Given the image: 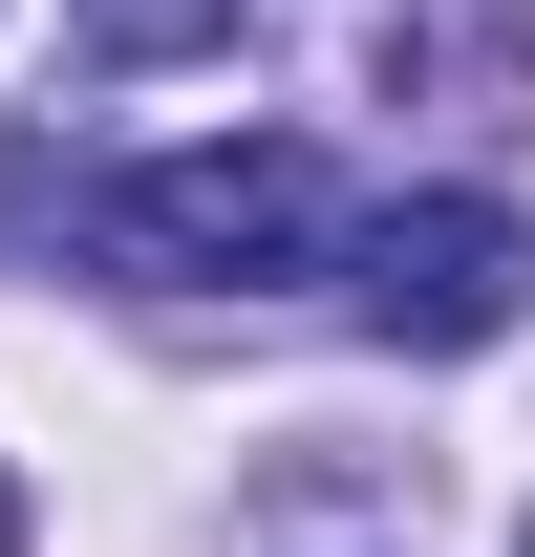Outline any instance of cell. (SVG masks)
Returning <instances> with one entry per match:
<instances>
[{
  "label": "cell",
  "mask_w": 535,
  "mask_h": 557,
  "mask_svg": "<svg viewBox=\"0 0 535 557\" xmlns=\"http://www.w3.org/2000/svg\"><path fill=\"white\" fill-rule=\"evenodd\" d=\"M108 278H172V300H258V278L322 258V150L300 129H214V150H150L129 194L86 214Z\"/></svg>",
  "instance_id": "cell-1"
},
{
  "label": "cell",
  "mask_w": 535,
  "mask_h": 557,
  "mask_svg": "<svg viewBox=\"0 0 535 557\" xmlns=\"http://www.w3.org/2000/svg\"><path fill=\"white\" fill-rule=\"evenodd\" d=\"M343 300H364L407 364H471V344H514L535 236H514L493 194H407V214H364V278H343Z\"/></svg>",
  "instance_id": "cell-2"
},
{
  "label": "cell",
  "mask_w": 535,
  "mask_h": 557,
  "mask_svg": "<svg viewBox=\"0 0 535 557\" xmlns=\"http://www.w3.org/2000/svg\"><path fill=\"white\" fill-rule=\"evenodd\" d=\"M343 65L407 108H514L535 86V0H343Z\"/></svg>",
  "instance_id": "cell-3"
},
{
  "label": "cell",
  "mask_w": 535,
  "mask_h": 557,
  "mask_svg": "<svg viewBox=\"0 0 535 557\" xmlns=\"http://www.w3.org/2000/svg\"><path fill=\"white\" fill-rule=\"evenodd\" d=\"M86 44L108 65H194V44H236V0H86Z\"/></svg>",
  "instance_id": "cell-4"
},
{
  "label": "cell",
  "mask_w": 535,
  "mask_h": 557,
  "mask_svg": "<svg viewBox=\"0 0 535 557\" xmlns=\"http://www.w3.org/2000/svg\"><path fill=\"white\" fill-rule=\"evenodd\" d=\"M0 557H22V472H0Z\"/></svg>",
  "instance_id": "cell-5"
}]
</instances>
